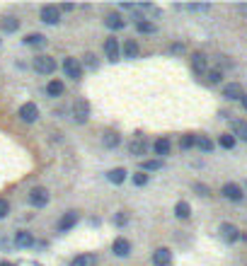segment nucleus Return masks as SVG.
Segmentation results:
<instances>
[{"label": "nucleus", "instance_id": "6ab92c4d", "mask_svg": "<svg viewBox=\"0 0 247 266\" xmlns=\"http://www.w3.org/2000/svg\"><path fill=\"white\" fill-rule=\"evenodd\" d=\"M153 153L160 155V157L170 155V141H168V138H157L155 143H153Z\"/></svg>", "mask_w": 247, "mask_h": 266}, {"label": "nucleus", "instance_id": "20e7f679", "mask_svg": "<svg viewBox=\"0 0 247 266\" xmlns=\"http://www.w3.org/2000/svg\"><path fill=\"white\" fill-rule=\"evenodd\" d=\"M29 203H32L34 208H44L46 203H49V191L44 187H34L29 191Z\"/></svg>", "mask_w": 247, "mask_h": 266}, {"label": "nucleus", "instance_id": "f8f14e48", "mask_svg": "<svg viewBox=\"0 0 247 266\" xmlns=\"http://www.w3.org/2000/svg\"><path fill=\"white\" fill-rule=\"evenodd\" d=\"M223 97L225 100H242L245 97V90H242L240 82H230V85L223 87Z\"/></svg>", "mask_w": 247, "mask_h": 266}, {"label": "nucleus", "instance_id": "a211bd4d", "mask_svg": "<svg viewBox=\"0 0 247 266\" xmlns=\"http://www.w3.org/2000/svg\"><path fill=\"white\" fill-rule=\"evenodd\" d=\"M104 24H107L109 29H114V32H119V29L126 27V22L121 20V15H107V17H104Z\"/></svg>", "mask_w": 247, "mask_h": 266}, {"label": "nucleus", "instance_id": "aec40b11", "mask_svg": "<svg viewBox=\"0 0 247 266\" xmlns=\"http://www.w3.org/2000/svg\"><path fill=\"white\" fill-rule=\"evenodd\" d=\"M15 244H17V247H32V244H34V235L20 230V233L15 235Z\"/></svg>", "mask_w": 247, "mask_h": 266}, {"label": "nucleus", "instance_id": "0eeeda50", "mask_svg": "<svg viewBox=\"0 0 247 266\" xmlns=\"http://www.w3.org/2000/svg\"><path fill=\"white\" fill-rule=\"evenodd\" d=\"M63 70H66V75L70 80L83 78V66H80V61H75V58H66L63 61Z\"/></svg>", "mask_w": 247, "mask_h": 266}, {"label": "nucleus", "instance_id": "7c9ffc66", "mask_svg": "<svg viewBox=\"0 0 247 266\" xmlns=\"http://www.w3.org/2000/svg\"><path fill=\"white\" fill-rule=\"evenodd\" d=\"M143 169H146V172H155V169H162V160H146V162H143Z\"/></svg>", "mask_w": 247, "mask_h": 266}, {"label": "nucleus", "instance_id": "dca6fc26", "mask_svg": "<svg viewBox=\"0 0 247 266\" xmlns=\"http://www.w3.org/2000/svg\"><path fill=\"white\" fill-rule=\"evenodd\" d=\"M119 143H121V136H119L116 131H107L104 136H102V145H104V148H109V150L116 148Z\"/></svg>", "mask_w": 247, "mask_h": 266}, {"label": "nucleus", "instance_id": "79ce46f5", "mask_svg": "<svg viewBox=\"0 0 247 266\" xmlns=\"http://www.w3.org/2000/svg\"><path fill=\"white\" fill-rule=\"evenodd\" d=\"M237 10H240V12H247V5H237Z\"/></svg>", "mask_w": 247, "mask_h": 266}, {"label": "nucleus", "instance_id": "72a5a7b5", "mask_svg": "<svg viewBox=\"0 0 247 266\" xmlns=\"http://www.w3.org/2000/svg\"><path fill=\"white\" fill-rule=\"evenodd\" d=\"M180 145L184 148V150H189V148H194V145H196V136H184V138L180 141Z\"/></svg>", "mask_w": 247, "mask_h": 266}, {"label": "nucleus", "instance_id": "c85d7f7f", "mask_svg": "<svg viewBox=\"0 0 247 266\" xmlns=\"http://www.w3.org/2000/svg\"><path fill=\"white\" fill-rule=\"evenodd\" d=\"M233 128H235V136H237V138L247 143V121H235V123H233Z\"/></svg>", "mask_w": 247, "mask_h": 266}, {"label": "nucleus", "instance_id": "7ed1b4c3", "mask_svg": "<svg viewBox=\"0 0 247 266\" xmlns=\"http://www.w3.org/2000/svg\"><path fill=\"white\" fill-rule=\"evenodd\" d=\"M17 116H20L24 123H34L39 119V107H36L34 102H24L22 107H20V111H17Z\"/></svg>", "mask_w": 247, "mask_h": 266}, {"label": "nucleus", "instance_id": "2f4dec72", "mask_svg": "<svg viewBox=\"0 0 247 266\" xmlns=\"http://www.w3.org/2000/svg\"><path fill=\"white\" fill-rule=\"evenodd\" d=\"M206 80H209L211 85H218V82L223 80V73H221V70H209V73H206Z\"/></svg>", "mask_w": 247, "mask_h": 266}, {"label": "nucleus", "instance_id": "4468645a", "mask_svg": "<svg viewBox=\"0 0 247 266\" xmlns=\"http://www.w3.org/2000/svg\"><path fill=\"white\" fill-rule=\"evenodd\" d=\"M119 51H121V49H119V41H116V39H107V41H104V54H107V58H109V61H119Z\"/></svg>", "mask_w": 247, "mask_h": 266}, {"label": "nucleus", "instance_id": "39448f33", "mask_svg": "<svg viewBox=\"0 0 247 266\" xmlns=\"http://www.w3.org/2000/svg\"><path fill=\"white\" fill-rule=\"evenodd\" d=\"M39 17H42V22H46V24H58L61 22V10H58L56 5H44L42 12H39Z\"/></svg>", "mask_w": 247, "mask_h": 266}, {"label": "nucleus", "instance_id": "ddd939ff", "mask_svg": "<svg viewBox=\"0 0 247 266\" xmlns=\"http://www.w3.org/2000/svg\"><path fill=\"white\" fill-rule=\"evenodd\" d=\"M112 252L124 259V256L131 254V242H129V240H124V237H116V240L112 242Z\"/></svg>", "mask_w": 247, "mask_h": 266}, {"label": "nucleus", "instance_id": "9b49d317", "mask_svg": "<svg viewBox=\"0 0 247 266\" xmlns=\"http://www.w3.org/2000/svg\"><path fill=\"white\" fill-rule=\"evenodd\" d=\"M153 264L155 266H170L172 264V252H170L168 247H160L153 252Z\"/></svg>", "mask_w": 247, "mask_h": 266}, {"label": "nucleus", "instance_id": "58836bf2", "mask_svg": "<svg viewBox=\"0 0 247 266\" xmlns=\"http://www.w3.org/2000/svg\"><path fill=\"white\" fill-rule=\"evenodd\" d=\"M58 10L61 12H73L75 10V5H73V3H63V5H58Z\"/></svg>", "mask_w": 247, "mask_h": 266}, {"label": "nucleus", "instance_id": "a19ab883", "mask_svg": "<svg viewBox=\"0 0 247 266\" xmlns=\"http://www.w3.org/2000/svg\"><path fill=\"white\" fill-rule=\"evenodd\" d=\"M170 51H175V54H180V51H184V46H182V44H175V46H172V49H170Z\"/></svg>", "mask_w": 247, "mask_h": 266}, {"label": "nucleus", "instance_id": "c756f323", "mask_svg": "<svg viewBox=\"0 0 247 266\" xmlns=\"http://www.w3.org/2000/svg\"><path fill=\"white\" fill-rule=\"evenodd\" d=\"M218 143H221V148H225V150H233V148H235V136H230V133H223Z\"/></svg>", "mask_w": 247, "mask_h": 266}, {"label": "nucleus", "instance_id": "ea45409f", "mask_svg": "<svg viewBox=\"0 0 247 266\" xmlns=\"http://www.w3.org/2000/svg\"><path fill=\"white\" fill-rule=\"evenodd\" d=\"M189 10H194V12H203V10H209L211 5H187Z\"/></svg>", "mask_w": 247, "mask_h": 266}, {"label": "nucleus", "instance_id": "2eb2a0df", "mask_svg": "<svg viewBox=\"0 0 247 266\" xmlns=\"http://www.w3.org/2000/svg\"><path fill=\"white\" fill-rule=\"evenodd\" d=\"M148 148H150V145H148L143 138H136V141H131V145H129L131 155H136V157H143L148 153Z\"/></svg>", "mask_w": 247, "mask_h": 266}, {"label": "nucleus", "instance_id": "a878e982", "mask_svg": "<svg viewBox=\"0 0 247 266\" xmlns=\"http://www.w3.org/2000/svg\"><path fill=\"white\" fill-rule=\"evenodd\" d=\"M196 148L203 150V153H211V150H214V141L206 138V136H196Z\"/></svg>", "mask_w": 247, "mask_h": 266}, {"label": "nucleus", "instance_id": "f3484780", "mask_svg": "<svg viewBox=\"0 0 247 266\" xmlns=\"http://www.w3.org/2000/svg\"><path fill=\"white\" fill-rule=\"evenodd\" d=\"M63 92H66V85H63L61 80H51V82L46 85V95H49V97H61Z\"/></svg>", "mask_w": 247, "mask_h": 266}, {"label": "nucleus", "instance_id": "bb28decb", "mask_svg": "<svg viewBox=\"0 0 247 266\" xmlns=\"http://www.w3.org/2000/svg\"><path fill=\"white\" fill-rule=\"evenodd\" d=\"M136 56H138V44H136L134 39H129L124 44V58H136Z\"/></svg>", "mask_w": 247, "mask_h": 266}, {"label": "nucleus", "instance_id": "6e6552de", "mask_svg": "<svg viewBox=\"0 0 247 266\" xmlns=\"http://www.w3.org/2000/svg\"><path fill=\"white\" fill-rule=\"evenodd\" d=\"M218 233H221V237H223L225 242H230V244L240 240V230H237L233 223H221V230Z\"/></svg>", "mask_w": 247, "mask_h": 266}, {"label": "nucleus", "instance_id": "e433bc0d", "mask_svg": "<svg viewBox=\"0 0 247 266\" xmlns=\"http://www.w3.org/2000/svg\"><path fill=\"white\" fill-rule=\"evenodd\" d=\"M8 213H10V203L5 199H0V218H8Z\"/></svg>", "mask_w": 247, "mask_h": 266}, {"label": "nucleus", "instance_id": "393cba45", "mask_svg": "<svg viewBox=\"0 0 247 266\" xmlns=\"http://www.w3.org/2000/svg\"><path fill=\"white\" fill-rule=\"evenodd\" d=\"M107 179H109L112 184H121L124 179H126V169H124V167H116V169H112V172L107 174Z\"/></svg>", "mask_w": 247, "mask_h": 266}, {"label": "nucleus", "instance_id": "4be33fe9", "mask_svg": "<svg viewBox=\"0 0 247 266\" xmlns=\"http://www.w3.org/2000/svg\"><path fill=\"white\" fill-rule=\"evenodd\" d=\"M175 215H177L180 220H187V218L191 215V206L187 203V201H180V203L175 206Z\"/></svg>", "mask_w": 247, "mask_h": 266}, {"label": "nucleus", "instance_id": "473e14b6", "mask_svg": "<svg viewBox=\"0 0 247 266\" xmlns=\"http://www.w3.org/2000/svg\"><path fill=\"white\" fill-rule=\"evenodd\" d=\"M80 66L97 68V58H95V54H85V56H83V63H80Z\"/></svg>", "mask_w": 247, "mask_h": 266}, {"label": "nucleus", "instance_id": "f257e3e1", "mask_svg": "<svg viewBox=\"0 0 247 266\" xmlns=\"http://www.w3.org/2000/svg\"><path fill=\"white\" fill-rule=\"evenodd\" d=\"M70 114H73V121L75 123H88V119H90V102L88 100H75Z\"/></svg>", "mask_w": 247, "mask_h": 266}, {"label": "nucleus", "instance_id": "423d86ee", "mask_svg": "<svg viewBox=\"0 0 247 266\" xmlns=\"http://www.w3.org/2000/svg\"><path fill=\"white\" fill-rule=\"evenodd\" d=\"M191 70H194L196 75H206V70H209V58H206L201 51L191 54Z\"/></svg>", "mask_w": 247, "mask_h": 266}, {"label": "nucleus", "instance_id": "c03bdc74", "mask_svg": "<svg viewBox=\"0 0 247 266\" xmlns=\"http://www.w3.org/2000/svg\"><path fill=\"white\" fill-rule=\"evenodd\" d=\"M0 266H15V264H10V261H0Z\"/></svg>", "mask_w": 247, "mask_h": 266}, {"label": "nucleus", "instance_id": "4c0bfd02", "mask_svg": "<svg viewBox=\"0 0 247 266\" xmlns=\"http://www.w3.org/2000/svg\"><path fill=\"white\" fill-rule=\"evenodd\" d=\"M114 223H116V225H126V223H129V215H126V213H116V218H114Z\"/></svg>", "mask_w": 247, "mask_h": 266}, {"label": "nucleus", "instance_id": "37998d69", "mask_svg": "<svg viewBox=\"0 0 247 266\" xmlns=\"http://www.w3.org/2000/svg\"><path fill=\"white\" fill-rule=\"evenodd\" d=\"M240 102H242V107H245V109H247V95H245V97H242V100H240Z\"/></svg>", "mask_w": 247, "mask_h": 266}, {"label": "nucleus", "instance_id": "b1692460", "mask_svg": "<svg viewBox=\"0 0 247 266\" xmlns=\"http://www.w3.org/2000/svg\"><path fill=\"white\" fill-rule=\"evenodd\" d=\"M24 44L27 46H46V36L44 34H27V36H24Z\"/></svg>", "mask_w": 247, "mask_h": 266}, {"label": "nucleus", "instance_id": "c9c22d12", "mask_svg": "<svg viewBox=\"0 0 247 266\" xmlns=\"http://www.w3.org/2000/svg\"><path fill=\"white\" fill-rule=\"evenodd\" d=\"M194 191H196L199 196H209V194H211V189L206 187V184H194Z\"/></svg>", "mask_w": 247, "mask_h": 266}, {"label": "nucleus", "instance_id": "412c9836", "mask_svg": "<svg viewBox=\"0 0 247 266\" xmlns=\"http://www.w3.org/2000/svg\"><path fill=\"white\" fill-rule=\"evenodd\" d=\"M0 27H3V32H17V29H20V20H17V17H3V20H0Z\"/></svg>", "mask_w": 247, "mask_h": 266}, {"label": "nucleus", "instance_id": "5701e85b", "mask_svg": "<svg viewBox=\"0 0 247 266\" xmlns=\"http://www.w3.org/2000/svg\"><path fill=\"white\" fill-rule=\"evenodd\" d=\"M95 264H97L95 254H80V256H75V259L70 261V266H95Z\"/></svg>", "mask_w": 247, "mask_h": 266}, {"label": "nucleus", "instance_id": "f03ea898", "mask_svg": "<svg viewBox=\"0 0 247 266\" xmlns=\"http://www.w3.org/2000/svg\"><path fill=\"white\" fill-rule=\"evenodd\" d=\"M34 70L36 73H42V75H51V73H56V58H51V56H36L34 58Z\"/></svg>", "mask_w": 247, "mask_h": 266}, {"label": "nucleus", "instance_id": "cd10ccee", "mask_svg": "<svg viewBox=\"0 0 247 266\" xmlns=\"http://www.w3.org/2000/svg\"><path fill=\"white\" fill-rule=\"evenodd\" d=\"M136 29L141 34H153L155 32V24L148 22V20H138V22H136Z\"/></svg>", "mask_w": 247, "mask_h": 266}, {"label": "nucleus", "instance_id": "9d476101", "mask_svg": "<svg viewBox=\"0 0 247 266\" xmlns=\"http://www.w3.org/2000/svg\"><path fill=\"white\" fill-rule=\"evenodd\" d=\"M75 223H78V213L66 211L63 215H61V220H58V230H61V233H68L70 228H75Z\"/></svg>", "mask_w": 247, "mask_h": 266}, {"label": "nucleus", "instance_id": "f704fd0d", "mask_svg": "<svg viewBox=\"0 0 247 266\" xmlns=\"http://www.w3.org/2000/svg\"><path fill=\"white\" fill-rule=\"evenodd\" d=\"M134 184H136V187H146V184H148V174H146V172H136V174H134Z\"/></svg>", "mask_w": 247, "mask_h": 266}, {"label": "nucleus", "instance_id": "1a4fd4ad", "mask_svg": "<svg viewBox=\"0 0 247 266\" xmlns=\"http://www.w3.org/2000/svg\"><path fill=\"white\" fill-rule=\"evenodd\" d=\"M221 194H223L225 199L228 201H242V196H245V194H242V189L237 187V184H233V182H228V184H223V189H221Z\"/></svg>", "mask_w": 247, "mask_h": 266}]
</instances>
